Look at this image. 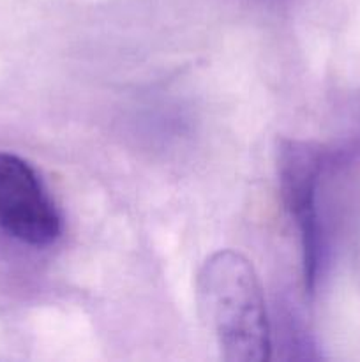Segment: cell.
<instances>
[{
	"instance_id": "cell-1",
	"label": "cell",
	"mask_w": 360,
	"mask_h": 362,
	"mask_svg": "<svg viewBox=\"0 0 360 362\" xmlns=\"http://www.w3.org/2000/svg\"><path fill=\"white\" fill-rule=\"evenodd\" d=\"M196 300L222 359H270L272 336L267 303L249 258L233 250L212 253L198 271Z\"/></svg>"
},
{
	"instance_id": "cell-2",
	"label": "cell",
	"mask_w": 360,
	"mask_h": 362,
	"mask_svg": "<svg viewBox=\"0 0 360 362\" xmlns=\"http://www.w3.org/2000/svg\"><path fill=\"white\" fill-rule=\"evenodd\" d=\"M275 163L282 204L300 237L304 286L307 293H314L323 265V228L318 191L325 168V152L307 141L281 140Z\"/></svg>"
},
{
	"instance_id": "cell-3",
	"label": "cell",
	"mask_w": 360,
	"mask_h": 362,
	"mask_svg": "<svg viewBox=\"0 0 360 362\" xmlns=\"http://www.w3.org/2000/svg\"><path fill=\"white\" fill-rule=\"evenodd\" d=\"M0 230L32 247H46L62 233L55 200L34 166L11 152H0Z\"/></svg>"
}]
</instances>
